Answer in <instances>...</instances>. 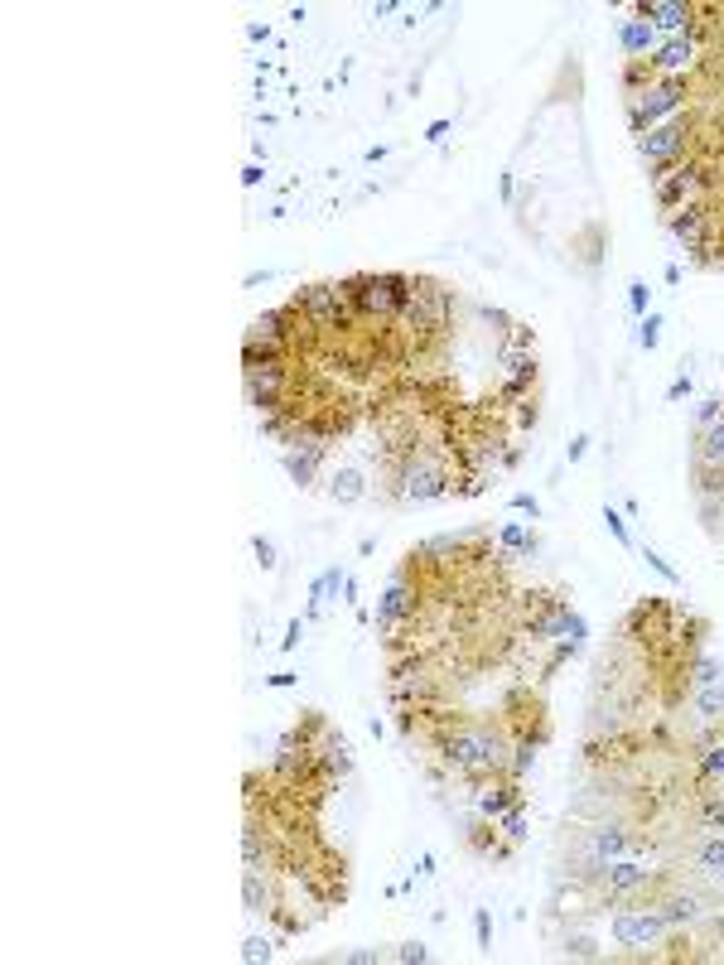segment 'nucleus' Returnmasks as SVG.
Segmentation results:
<instances>
[{"mask_svg":"<svg viewBox=\"0 0 724 965\" xmlns=\"http://www.w3.org/2000/svg\"><path fill=\"white\" fill-rule=\"evenodd\" d=\"M435 753L449 772L459 777H474V782H488V777H507V763H512V739L502 729H488V724H454L435 739Z\"/></svg>","mask_w":724,"mask_h":965,"instance_id":"1","label":"nucleus"},{"mask_svg":"<svg viewBox=\"0 0 724 965\" xmlns=\"http://www.w3.org/2000/svg\"><path fill=\"white\" fill-rule=\"evenodd\" d=\"M348 295L358 309V324L372 333H391L396 319L406 314V304L416 300V276H401V271H362L348 276Z\"/></svg>","mask_w":724,"mask_h":965,"instance_id":"2","label":"nucleus"},{"mask_svg":"<svg viewBox=\"0 0 724 965\" xmlns=\"http://www.w3.org/2000/svg\"><path fill=\"white\" fill-rule=\"evenodd\" d=\"M691 102V78H652V83L628 97V131L642 136L652 126H662L671 116H681Z\"/></svg>","mask_w":724,"mask_h":965,"instance_id":"3","label":"nucleus"},{"mask_svg":"<svg viewBox=\"0 0 724 965\" xmlns=\"http://www.w3.org/2000/svg\"><path fill=\"white\" fill-rule=\"evenodd\" d=\"M454 493V473H449L445 459L435 454H411L396 464V497L411 502V507H425V502H440V497Z\"/></svg>","mask_w":724,"mask_h":965,"instance_id":"4","label":"nucleus"},{"mask_svg":"<svg viewBox=\"0 0 724 965\" xmlns=\"http://www.w3.org/2000/svg\"><path fill=\"white\" fill-rule=\"evenodd\" d=\"M676 937V927L667 922V912L657 908V903H623V908H613L609 917V941L613 946H623V951H647V946H662V941Z\"/></svg>","mask_w":724,"mask_h":965,"instance_id":"5","label":"nucleus"},{"mask_svg":"<svg viewBox=\"0 0 724 965\" xmlns=\"http://www.w3.org/2000/svg\"><path fill=\"white\" fill-rule=\"evenodd\" d=\"M638 140V155H642V165L652 169H671L676 160H686L691 155V145H696V121H691V111H681V116H671V121H662V126H652V131H642Z\"/></svg>","mask_w":724,"mask_h":965,"instance_id":"6","label":"nucleus"},{"mask_svg":"<svg viewBox=\"0 0 724 965\" xmlns=\"http://www.w3.org/2000/svg\"><path fill=\"white\" fill-rule=\"evenodd\" d=\"M628 855H647V840H638L623 821H599V826L585 830V864L589 869H580V874H585V879H599L604 864L628 859Z\"/></svg>","mask_w":724,"mask_h":965,"instance_id":"7","label":"nucleus"},{"mask_svg":"<svg viewBox=\"0 0 724 965\" xmlns=\"http://www.w3.org/2000/svg\"><path fill=\"white\" fill-rule=\"evenodd\" d=\"M594 883H599V893H604V898H613V903H628V898H638V893H647V888L657 883V869L647 864V855H628V859H613V864H604Z\"/></svg>","mask_w":724,"mask_h":965,"instance_id":"8","label":"nucleus"},{"mask_svg":"<svg viewBox=\"0 0 724 965\" xmlns=\"http://www.w3.org/2000/svg\"><path fill=\"white\" fill-rule=\"evenodd\" d=\"M416 608H420V594H416V584H411V575L406 570H396L387 584V594L377 599V633H396L401 623H411L416 618Z\"/></svg>","mask_w":724,"mask_h":965,"instance_id":"9","label":"nucleus"},{"mask_svg":"<svg viewBox=\"0 0 724 965\" xmlns=\"http://www.w3.org/2000/svg\"><path fill=\"white\" fill-rule=\"evenodd\" d=\"M522 801H527V792H522L517 777H488V782L474 792V806H478L483 821H502V816H507L512 806H522Z\"/></svg>","mask_w":724,"mask_h":965,"instance_id":"10","label":"nucleus"},{"mask_svg":"<svg viewBox=\"0 0 724 965\" xmlns=\"http://www.w3.org/2000/svg\"><path fill=\"white\" fill-rule=\"evenodd\" d=\"M628 15L647 20L657 34H671V39H676V34H686L691 20H696V15H691V5H681V0H638Z\"/></svg>","mask_w":724,"mask_h":965,"instance_id":"11","label":"nucleus"},{"mask_svg":"<svg viewBox=\"0 0 724 965\" xmlns=\"http://www.w3.org/2000/svg\"><path fill=\"white\" fill-rule=\"evenodd\" d=\"M696 54H700L696 39H691V34H676V39H667L647 63H652L657 78H686V73L696 68Z\"/></svg>","mask_w":724,"mask_h":965,"instance_id":"12","label":"nucleus"},{"mask_svg":"<svg viewBox=\"0 0 724 965\" xmlns=\"http://www.w3.org/2000/svg\"><path fill=\"white\" fill-rule=\"evenodd\" d=\"M657 908L667 912V922L681 932V927H696V922H705V898H700V888H676V893H667V898H657Z\"/></svg>","mask_w":724,"mask_h":965,"instance_id":"13","label":"nucleus"},{"mask_svg":"<svg viewBox=\"0 0 724 965\" xmlns=\"http://www.w3.org/2000/svg\"><path fill=\"white\" fill-rule=\"evenodd\" d=\"M618 49H623V58H652L662 49V39H657V29L647 20L628 15V20H618Z\"/></svg>","mask_w":724,"mask_h":965,"instance_id":"14","label":"nucleus"},{"mask_svg":"<svg viewBox=\"0 0 724 965\" xmlns=\"http://www.w3.org/2000/svg\"><path fill=\"white\" fill-rule=\"evenodd\" d=\"M343 584H348V575L338 570V565H329L324 575H314L309 579V604H305V618H324V608L329 604H343L338 594H343Z\"/></svg>","mask_w":724,"mask_h":965,"instance_id":"15","label":"nucleus"},{"mask_svg":"<svg viewBox=\"0 0 724 965\" xmlns=\"http://www.w3.org/2000/svg\"><path fill=\"white\" fill-rule=\"evenodd\" d=\"M691 864L705 883H720L724 888V835H700L691 845Z\"/></svg>","mask_w":724,"mask_h":965,"instance_id":"16","label":"nucleus"},{"mask_svg":"<svg viewBox=\"0 0 724 965\" xmlns=\"http://www.w3.org/2000/svg\"><path fill=\"white\" fill-rule=\"evenodd\" d=\"M280 464H285V473H290V483L305 493V488H314V478H319L324 449H285V454H280Z\"/></svg>","mask_w":724,"mask_h":965,"instance_id":"17","label":"nucleus"},{"mask_svg":"<svg viewBox=\"0 0 724 965\" xmlns=\"http://www.w3.org/2000/svg\"><path fill=\"white\" fill-rule=\"evenodd\" d=\"M329 497H334L338 507H353V502H362V497H367V473H362L358 464H338L334 478H329Z\"/></svg>","mask_w":724,"mask_h":965,"instance_id":"18","label":"nucleus"},{"mask_svg":"<svg viewBox=\"0 0 724 965\" xmlns=\"http://www.w3.org/2000/svg\"><path fill=\"white\" fill-rule=\"evenodd\" d=\"M502 830H498V821H483L478 816L474 826H469V850H474L478 859H507L512 855V840H498Z\"/></svg>","mask_w":724,"mask_h":965,"instance_id":"19","label":"nucleus"},{"mask_svg":"<svg viewBox=\"0 0 724 965\" xmlns=\"http://www.w3.org/2000/svg\"><path fill=\"white\" fill-rule=\"evenodd\" d=\"M502 358V372H507V382H517V386H527V391H536V377H541V362H536V353H498Z\"/></svg>","mask_w":724,"mask_h":965,"instance_id":"20","label":"nucleus"},{"mask_svg":"<svg viewBox=\"0 0 724 965\" xmlns=\"http://www.w3.org/2000/svg\"><path fill=\"white\" fill-rule=\"evenodd\" d=\"M691 700H696V715L710 724V729H720L724 724V681L720 686H696L691 690Z\"/></svg>","mask_w":724,"mask_h":965,"instance_id":"21","label":"nucleus"},{"mask_svg":"<svg viewBox=\"0 0 724 965\" xmlns=\"http://www.w3.org/2000/svg\"><path fill=\"white\" fill-rule=\"evenodd\" d=\"M498 541L507 546V551H517L522 560H536V555H541V536H536V531H527L522 522H507V526L498 531Z\"/></svg>","mask_w":724,"mask_h":965,"instance_id":"22","label":"nucleus"},{"mask_svg":"<svg viewBox=\"0 0 724 965\" xmlns=\"http://www.w3.org/2000/svg\"><path fill=\"white\" fill-rule=\"evenodd\" d=\"M696 777L700 782H724V734H715V739L696 753Z\"/></svg>","mask_w":724,"mask_h":965,"instance_id":"23","label":"nucleus"},{"mask_svg":"<svg viewBox=\"0 0 724 965\" xmlns=\"http://www.w3.org/2000/svg\"><path fill=\"white\" fill-rule=\"evenodd\" d=\"M686 676H691V690H696V686H720V681H724V662L715 657V652H696L691 666H686Z\"/></svg>","mask_w":724,"mask_h":965,"instance_id":"24","label":"nucleus"},{"mask_svg":"<svg viewBox=\"0 0 724 965\" xmlns=\"http://www.w3.org/2000/svg\"><path fill=\"white\" fill-rule=\"evenodd\" d=\"M560 956H575V961H599L604 956V946L594 937H585V932H565V941H560Z\"/></svg>","mask_w":724,"mask_h":965,"instance_id":"25","label":"nucleus"},{"mask_svg":"<svg viewBox=\"0 0 724 965\" xmlns=\"http://www.w3.org/2000/svg\"><path fill=\"white\" fill-rule=\"evenodd\" d=\"M242 898H247V912H276V908H271V893H266V883H261L256 869L242 874Z\"/></svg>","mask_w":724,"mask_h":965,"instance_id":"26","label":"nucleus"},{"mask_svg":"<svg viewBox=\"0 0 724 965\" xmlns=\"http://www.w3.org/2000/svg\"><path fill=\"white\" fill-rule=\"evenodd\" d=\"M498 830H502V840L522 845V840L531 835V826H527V801H522V806H512V811H507V816L498 821Z\"/></svg>","mask_w":724,"mask_h":965,"instance_id":"27","label":"nucleus"},{"mask_svg":"<svg viewBox=\"0 0 724 965\" xmlns=\"http://www.w3.org/2000/svg\"><path fill=\"white\" fill-rule=\"evenodd\" d=\"M652 78H657V73H652V63H647V58H628V63H623V87H628V97L642 92Z\"/></svg>","mask_w":724,"mask_h":965,"instance_id":"28","label":"nucleus"},{"mask_svg":"<svg viewBox=\"0 0 724 965\" xmlns=\"http://www.w3.org/2000/svg\"><path fill=\"white\" fill-rule=\"evenodd\" d=\"M642 560H647V570H657V575L667 579V584H676V589L686 584V579H681V570H676V565H671V560L657 551V546H642Z\"/></svg>","mask_w":724,"mask_h":965,"instance_id":"29","label":"nucleus"},{"mask_svg":"<svg viewBox=\"0 0 724 965\" xmlns=\"http://www.w3.org/2000/svg\"><path fill=\"white\" fill-rule=\"evenodd\" d=\"M657 343H662V314L652 309L647 319H638V348L642 353H657Z\"/></svg>","mask_w":724,"mask_h":965,"instance_id":"30","label":"nucleus"},{"mask_svg":"<svg viewBox=\"0 0 724 965\" xmlns=\"http://www.w3.org/2000/svg\"><path fill=\"white\" fill-rule=\"evenodd\" d=\"M720 415H724V396H705V401H696V415H691V420H696V435L700 430H710Z\"/></svg>","mask_w":724,"mask_h":965,"instance_id":"31","label":"nucleus"},{"mask_svg":"<svg viewBox=\"0 0 724 965\" xmlns=\"http://www.w3.org/2000/svg\"><path fill=\"white\" fill-rule=\"evenodd\" d=\"M628 314H633V319H647V314H652V290H647V280H633V285H628Z\"/></svg>","mask_w":724,"mask_h":965,"instance_id":"32","label":"nucleus"},{"mask_svg":"<svg viewBox=\"0 0 724 965\" xmlns=\"http://www.w3.org/2000/svg\"><path fill=\"white\" fill-rule=\"evenodd\" d=\"M237 956H242V961H247V965H256V961L266 965V961H271V956H276V946H271V937H247V941H242V951H237Z\"/></svg>","mask_w":724,"mask_h":965,"instance_id":"33","label":"nucleus"},{"mask_svg":"<svg viewBox=\"0 0 724 965\" xmlns=\"http://www.w3.org/2000/svg\"><path fill=\"white\" fill-rule=\"evenodd\" d=\"M251 555H256V565L261 570H280V551L271 536H251Z\"/></svg>","mask_w":724,"mask_h":965,"instance_id":"34","label":"nucleus"},{"mask_svg":"<svg viewBox=\"0 0 724 965\" xmlns=\"http://www.w3.org/2000/svg\"><path fill=\"white\" fill-rule=\"evenodd\" d=\"M242 855H247V869L266 874V850H261V840H256V826H247V835H242Z\"/></svg>","mask_w":724,"mask_h":965,"instance_id":"35","label":"nucleus"},{"mask_svg":"<svg viewBox=\"0 0 724 965\" xmlns=\"http://www.w3.org/2000/svg\"><path fill=\"white\" fill-rule=\"evenodd\" d=\"M391 956H396L401 965H425V961H430V946H425V941H401Z\"/></svg>","mask_w":724,"mask_h":965,"instance_id":"36","label":"nucleus"},{"mask_svg":"<svg viewBox=\"0 0 724 965\" xmlns=\"http://www.w3.org/2000/svg\"><path fill=\"white\" fill-rule=\"evenodd\" d=\"M599 522H604V531H609L618 546H633V531H628V522H623V517H618L613 507H604V517H599Z\"/></svg>","mask_w":724,"mask_h":965,"instance_id":"37","label":"nucleus"},{"mask_svg":"<svg viewBox=\"0 0 724 965\" xmlns=\"http://www.w3.org/2000/svg\"><path fill=\"white\" fill-rule=\"evenodd\" d=\"M474 941L478 951H493V917H488V908H474Z\"/></svg>","mask_w":724,"mask_h":965,"instance_id":"38","label":"nucleus"},{"mask_svg":"<svg viewBox=\"0 0 724 965\" xmlns=\"http://www.w3.org/2000/svg\"><path fill=\"white\" fill-rule=\"evenodd\" d=\"M512 507H517L522 517H531V522H541V497H531V493H512Z\"/></svg>","mask_w":724,"mask_h":965,"instance_id":"39","label":"nucleus"},{"mask_svg":"<svg viewBox=\"0 0 724 965\" xmlns=\"http://www.w3.org/2000/svg\"><path fill=\"white\" fill-rule=\"evenodd\" d=\"M305 623H309V618H290V628H285V637H280V652H295V647H300V637H305Z\"/></svg>","mask_w":724,"mask_h":965,"instance_id":"40","label":"nucleus"},{"mask_svg":"<svg viewBox=\"0 0 724 965\" xmlns=\"http://www.w3.org/2000/svg\"><path fill=\"white\" fill-rule=\"evenodd\" d=\"M338 961H348V965H377V961H382V956H377L372 946H358V951H343Z\"/></svg>","mask_w":724,"mask_h":965,"instance_id":"41","label":"nucleus"},{"mask_svg":"<svg viewBox=\"0 0 724 965\" xmlns=\"http://www.w3.org/2000/svg\"><path fill=\"white\" fill-rule=\"evenodd\" d=\"M585 454H589V435H575V440L565 444V459H570V464H580Z\"/></svg>","mask_w":724,"mask_h":965,"instance_id":"42","label":"nucleus"},{"mask_svg":"<svg viewBox=\"0 0 724 965\" xmlns=\"http://www.w3.org/2000/svg\"><path fill=\"white\" fill-rule=\"evenodd\" d=\"M691 386H696V382H691V372H681V377L667 386V401H681V396H691Z\"/></svg>","mask_w":724,"mask_h":965,"instance_id":"43","label":"nucleus"},{"mask_svg":"<svg viewBox=\"0 0 724 965\" xmlns=\"http://www.w3.org/2000/svg\"><path fill=\"white\" fill-rule=\"evenodd\" d=\"M387 15H406V5H396V0H377V5H372V20H387Z\"/></svg>","mask_w":724,"mask_h":965,"instance_id":"44","label":"nucleus"},{"mask_svg":"<svg viewBox=\"0 0 724 965\" xmlns=\"http://www.w3.org/2000/svg\"><path fill=\"white\" fill-rule=\"evenodd\" d=\"M445 136H449V121H445V116L425 126V140H430V145H440V140H445Z\"/></svg>","mask_w":724,"mask_h":965,"instance_id":"45","label":"nucleus"},{"mask_svg":"<svg viewBox=\"0 0 724 965\" xmlns=\"http://www.w3.org/2000/svg\"><path fill=\"white\" fill-rule=\"evenodd\" d=\"M295 681H300L295 671H276V676H266V686H271V690H290Z\"/></svg>","mask_w":724,"mask_h":965,"instance_id":"46","label":"nucleus"},{"mask_svg":"<svg viewBox=\"0 0 724 965\" xmlns=\"http://www.w3.org/2000/svg\"><path fill=\"white\" fill-rule=\"evenodd\" d=\"M261 179H266V169H261V165H247V169H242V184H247V189H256Z\"/></svg>","mask_w":724,"mask_h":965,"instance_id":"47","label":"nucleus"},{"mask_svg":"<svg viewBox=\"0 0 724 965\" xmlns=\"http://www.w3.org/2000/svg\"><path fill=\"white\" fill-rule=\"evenodd\" d=\"M435 874V855H420L416 859V879H430Z\"/></svg>","mask_w":724,"mask_h":965,"instance_id":"48","label":"nucleus"},{"mask_svg":"<svg viewBox=\"0 0 724 965\" xmlns=\"http://www.w3.org/2000/svg\"><path fill=\"white\" fill-rule=\"evenodd\" d=\"M343 604H358V579L348 575V584H343Z\"/></svg>","mask_w":724,"mask_h":965,"instance_id":"49","label":"nucleus"}]
</instances>
